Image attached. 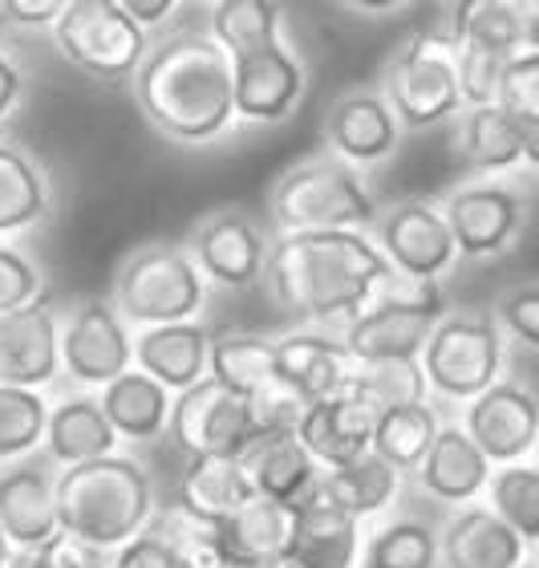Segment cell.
Returning <instances> with one entry per match:
<instances>
[{
  "label": "cell",
  "mask_w": 539,
  "mask_h": 568,
  "mask_svg": "<svg viewBox=\"0 0 539 568\" xmlns=\"http://www.w3.org/2000/svg\"><path fill=\"white\" fill-rule=\"evenodd\" d=\"M130 98L142 122L183 151H203L240 131L232 58L195 24H171L154 37L130 82Z\"/></svg>",
  "instance_id": "cell-1"
},
{
  "label": "cell",
  "mask_w": 539,
  "mask_h": 568,
  "mask_svg": "<svg viewBox=\"0 0 539 568\" xmlns=\"http://www.w3.org/2000/svg\"><path fill=\"white\" fill-rule=\"evenodd\" d=\"M394 276V264L377 240L362 227L333 232H288L272 236L264 264V293L272 305L301 325L345 329L362 313L382 284Z\"/></svg>",
  "instance_id": "cell-2"
},
{
  "label": "cell",
  "mask_w": 539,
  "mask_h": 568,
  "mask_svg": "<svg viewBox=\"0 0 539 568\" xmlns=\"http://www.w3.org/2000/svg\"><path fill=\"white\" fill-rule=\"evenodd\" d=\"M159 516L154 479L134 455H102V459L61 467L58 471V520L61 532L98 552H118Z\"/></svg>",
  "instance_id": "cell-3"
},
{
  "label": "cell",
  "mask_w": 539,
  "mask_h": 568,
  "mask_svg": "<svg viewBox=\"0 0 539 568\" xmlns=\"http://www.w3.org/2000/svg\"><path fill=\"white\" fill-rule=\"evenodd\" d=\"M382 212L374 183L362 166L345 163L333 151H317L284 166L268 187L272 236L288 232H333V227H362L369 232Z\"/></svg>",
  "instance_id": "cell-4"
},
{
  "label": "cell",
  "mask_w": 539,
  "mask_h": 568,
  "mask_svg": "<svg viewBox=\"0 0 539 568\" xmlns=\"http://www.w3.org/2000/svg\"><path fill=\"white\" fill-rule=\"evenodd\" d=\"M207 296H212V284L187 244H175V240H151L126 252L110 284V301L126 317L130 329L200 321Z\"/></svg>",
  "instance_id": "cell-5"
},
{
  "label": "cell",
  "mask_w": 539,
  "mask_h": 568,
  "mask_svg": "<svg viewBox=\"0 0 539 568\" xmlns=\"http://www.w3.org/2000/svg\"><path fill=\"white\" fill-rule=\"evenodd\" d=\"M382 90L398 110L406 134L450 126L467 110L458 82V45L446 29H418L382 65Z\"/></svg>",
  "instance_id": "cell-6"
},
{
  "label": "cell",
  "mask_w": 539,
  "mask_h": 568,
  "mask_svg": "<svg viewBox=\"0 0 539 568\" xmlns=\"http://www.w3.org/2000/svg\"><path fill=\"white\" fill-rule=\"evenodd\" d=\"M423 369L438 403L467 406L507 378V337L479 308H446L423 349Z\"/></svg>",
  "instance_id": "cell-7"
},
{
  "label": "cell",
  "mask_w": 539,
  "mask_h": 568,
  "mask_svg": "<svg viewBox=\"0 0 539 568\" xmlns=\"http://www.w3.org/2000/svg\"><path fill=\"white\" fill-rule=\"evenodd\" d=\"M49 41L58 49V58H65V65H73L82 78L110 90L118 85L130 90L154 37L118 0H98V4L73 0L53 24Z\"/></svg>",
  "instance_id": "cell-8"
},
{
  "label": "cell",
  "mask_w": 539,
  "mask_h": 568,
  "mask_svg": "<svg viewBox=\"0 0 539 568\" xmlns=\"http://www.w3.org/2000/svg\"><path fill=\"white\" fill-rule=\"evenodd\" d=\"M443 284L410 281L394 273L382 293L340 329L357 362H386V357H423L434 325L446 313Z\"/></svg>",
  "instance_id": "cell-9"
},
{
  "label": "cell",
  "mask_w": 539,
  "mask_h": 568,
  "mask_svg": "<svg viewBox=\"0 0 539 568\" xmlns=\"http://www.w3.org/2000/svg\"><path fill=\"white\" fill-rule=\"evenodd\" d=\"M443 215L455 232L458 256L475 264L504 261L531 224V191L511 175L467 179L443 195Z\"/></svg>",
  "instance_id": "cell-10"
},
{
  "label": "cell",
  "mask_w": 539,
  "mask_h": 568,
  "mask_svg": "<svg viewBox=\"0 0 539 568\" xmlns=\"http://www.w3.org/2000/svg\"><path fill=\"white\" fill-rule=\"evenodd\" d=\"M134 369V329L110 296H85L61 317V374L78 390H106Z\"/></svg>",
  "instance_id": "cell-11"
},
{
  "label": "cell",
  "mask_w": 539,
  "mask_h": 568,
  "mask_svg": "<svg viewBox=\"0 0 539 568\" xmlns=\"http://www.w3.org/2000/svg\"><path fill=\"white\" fill-rule=\"evenodd\" d=\"M369 236L377 240V248L386 252L394 273L410 276V281L443 284L462 261L455 232H450L443 215V203L423 200V195H410V200L382 207Z\"/></svg>",
  "instance_id": "cell-12"
},
{
  "label": "cell",
  "mask_w": 539,
  "mask_h": 568,
  "mask_svg": "<svg viewBox=\"0 0 539 568\" xmlns=\"http://www.w3.org/2000/svg\"><path fill=\"white\" fill-rule=\"evenodd\" d=\"M212 288L244 293L264 281L272 252V227H264L247 207H215L191 224L183 240Z\"/></svg>",
  "instance_id": "cell-13"
},
{
  "label": "cell",
  "mask_w": 539,
  "mask_h": 568,
  "mask_svg": "<svg viewBox=\"0 0 539 568\" xmlns=\"http://www.w3.org/2000/svg\"><path fill=\"white\" fill-rule=\"evenodd\" d=\"M166 435L183 455H244V447L260 435L252 398L227 390L207 374L203 382L175 394Z\"/></svg>",
  "instance_id": "cell-14"
},
{
  "label": "cell",
  "mask_w": 539,
  "mask_h": 568,
  "mask_svg": "<svg viewBox=\"0 0 539 568\" xmlns=\"http://www.w3.org/2000/svg\"><path fill=\"white\" fill-rule=\"evenodd\" d=\"M235 70V114L240 126H284L308 94V58L293 37L244 53L232 61Z\"/></svg>",
  "instance_id": "cell-15"
},
{
  "label": "cell",
  "mask_w": 539,
  "mask_h": 568,
  "mask_svg": "<svg viewBox=\"0 0 539 568\" xmlns=\"http://www.w3.org/2000/svg\"><path fill=\"white\" fill-rule=\"evenodd\" d=\"M321 139H325V151H333L337 159L374 171L398 154L406 126L382 85H353L328 102Z\"/></svg>",
  "instance_id": "cell-16"
},
{
  "label": "cell",
  "mask_w": 539,
  "mask_h": 568,
  "mask_svg": "<svg viewBox=\"0 0 539 568\" xmlns=\"http://www.w3.org/2000/svg\"><path fill=\"white\" fill-rule=\"evenodd\" d=\"M467 435L482 447V455L495 467L507 463H528L536 455L539 443V394L531 390L528 382L519 378H499L491 390H482L479 398H470L462 406Z\"/></svg>",
  "instance_id": "cell-17"
},
{
  "label": "cell",
  "mask_w": 539,
  "mask_h": 568,
  "mask_svg": "<svg viewBox=\"0 0 539 568\" xmlns=\"http://www.w3.org/2000/svg\"><path fill=\"white\" fill-rule=\"evenodd\" d=\"M53 467L58 463L41 450L0 467V528L12 540V548H41L61 536Z\"/></svg>",
  "instance_id": "cell-18"
},
{
  "label": "cell",
  "mask_w": 539,
  "mask_h": 568,
  "mask_svg": "<svg viewBox=\"0 0 539 568\" xmlns=\"http://www.w3.org/2000/svg\"><path fill=\"white\" fill-rule=\"evenodd\" d=\"M353 369H357V357L349 354L340 329L301 325L276 337V382L288 386L305 406L349 390Z\"/></svg>",
  "instance_id": "cell-19"
},
{
  "label": "cell",
  "mask_w": 539,
  "mask_h": 568,
  "mask_svg": "<svg viewBox=\"0 0 539 568\" xmlns=\"http://www.w3.org/2000/svg\"><path fill=\"white\" fill-rule=\"evenodd\" d=\"M61 378V313L45 296L0 317V386L45 390Z\"/></svg>",
  "instance_id": "cell-20"
},
{
  "label": "cell",
  "mask_w": 539,
  "mask_h": 568,
  "mask_svg": "<svg viewBox=\"0 0 539 568\" xmlns=\"http://www.w3.org/2000/svg\"><path fill=\"white\" fill-rule=\"evenodd\" d=\"M531 548L523 536L479 499L467 508H455L438 528V565L443 568H519Z\"/></svg>",
  "instance_id": "cell-21"
},
{
  "label": "cell",
  "mask_w": 539,
  "mask_h": 568,
  "mask_svg": "<svg viewBox=\"0 0 539 568\" xmlns=\"http://www.w3.org/2000/svg\"><path fill=\"white\" fill-rule=\"evenodd\" d=\"M491 475H495V463L467 435V426L443 423L430 455L414 471V479H418V491L426 499L446 504V508L455 511V508H467V504H479L487 496V487H491Z\"/></svg>",
  "instance_id": "cell-22"
},
{
  "label": "cell",
  "mask_w": 539,
  "mask_h": 568,
  "mask_svg": "<svg viewBox=\"0 0 539 568\" xmlns=\"http://www.w3.org/2000/svg\"><path fill=\"white\" fill-rule=\"evenodd\" d=\"M284 552L301 568H362V520L337 508L317 487L301 508H293V536Z\"/></svg>",
  "instance_id": "cell-23"
},
{
  "label": "cell",
  "mask_w": 539,
  "mask_h": 568,
  "mask_svg": "<svg viewBox=\"0 0 539 568\" xmlns=\"http://www.w3.org/2000/svg\"><path fill=\"white\" fill-rule=\"evenodd\" d=\"M240 463H244L247 475H252L256 496L276 499V504H284L288 511L301 508V504L317 491L321 471H325V467L313 459V450L301 443L296 430H260L244 447Z\"/></svg>",
  "instance_id": "cell-24"
},
{
  "label": "cell",
  "mask_w": 539,
  "mask_h": 568,
  "mask_svg": "<svg viewBox=\"0 0 539 568\" xmlns=\"http://www.w3.org/2000/svg\"><path fill=\"white\" fill-rule=\"evenodd\" d=\"M450 126H455V154L462 159V166H467L470 175L499 179V175H516L519 166H528L523 122L504 102L467 106Z\"/></svg>",
  "instance_id": "cell-25"
},
{
  "label": "cell",
  "mask_w": 539,
  "mask_h": 568,
  "mask_svg": "<svg viewBox=\"0 0 539 568\" xmlns=\"http://www.w3.org/2000/svg\"><path fill=\"white\" fill-rule=\"evenodd\" d=\"M212 337L215 333L203 321L134 329V366L163 382L171 394H179L212 374Z\"/></svg>",
  "instance_id": "cell-26"
},
{
  "label": "cell",
  "mask_w": 539,
  "mask_h": 568,
  "mask_svg": "<svg viewBox=\"0 0 539 568\" xmlns=\"http://www.w3.org/2000/svg\"><path fill=\"white\" fill-rule=\"evenodd\" d=\"M374 423L377 415L357 394L340 390L333 398L308 403L296 423V435L321 467H340V463H353L374 450Z\"/></svg>",
  "instance_id": "cell-27"
},
{
  "label": "cell",
  "mask_w": 539,
  "mask_h": 568,
  "mask_svg": "<svg viewBox=\"0 0 539 568\" xmlns=\"http://www.w3.org/2000/svg\"><path fill=\"white\" fill-rule=\"evenodd\" d=\"M53 179L24 142L0 134V240L24 236L53 215Z\"/></svg>",
  "instance_id": "cell-28"
},
{
  "label": "cell",
  "mask_w": 539,
  "mask_h": 568,
  "mask_svg": "<svg viewBox=\"0 0 539 568\" xmlns=\"http://www.w3.org/2000/svg\"><path fill=\"white\" fill-rule=\"evenodd\" d=\"M122 447L114 423H110L106 406L98 390H70L65 398L53 403L45 430V455L58 467H78V463L102 459Z\"/></svg>",
  "instance_id": "cell-29"
},
{
  "label": "cell",
  "mask_w": 539,
  "mask_h": 568,
  "mask_svg": "<svg viewBox=\"0 0 539 568\" xmlns=\"http://www.w3.org/2000/svg\"><path fill=\"white\" fill-rule=\"evenodd\" d=\"M247 499H256V487L235 455H191L179 475L175 504L203 524H223L244 508Z\"/></svg>",
  "instance_id": "cell-30"
},
{
  "label": "cell",
  "mask_w": 539,
  "mask_h": 568,
  "mask_svg": "<svg viewBox=\"0 0 539 568\" xmlns=\"http://www.w3.org/2000/svg\"><path fill=\"white\" fill-rule=\"evenodd\" d=\"M98 398H102V406H106V415H110V423H114L118 438L130 443V447H142V443L163 438L166 426H171L175 394L139 366L126 369L122 378L110 382L106 390H98Z\"/></svg>",
  "instance_id": "cell-31"
},
{
  "label": "cell",
  "mask_w": 539,
  "mask_h": 568,
  "mask_svg": "<svg viewBox=\"0 0 539 568\" xmlns=\"http://www.w3.org/2000/svg\"><path fill=\"white\" fill-rule=\"evenodd\" d=\"M223 540V552L232 557L235 568H264L268 560L284 557L288 536H293V511L276 499H247L244 508L215 524Z\"/></svg>",
  "instance_id": "cell-32"
},
{
  "label": "cell",
  "mask_w": 539,
  "mask_h": 568,
  "mask_svg": "<svg viewBox=\"0 0 539 568\" xmlns=\"http://www.w3.org/2000/svg\"><path fill=\"white\" fill-rule=\"evenodd\" d=\"M446 33L458 49L511 61L523 49V0H455Z\"/></svg>",
  "instance_id": "cell-33"
},
{
  "label": "cell",
  "mask_w": 539,
  "mask_h": 568,
  "mask_svg": "<svg viewBox=\"0 0 539 568\" xmlns=\"http://www.w3.org/2000/svg\"><path fill=\"white\" fill-rule=\"evenodd\" d=\"M321 491H325L337 508H345L357 520H369L377 511H386L394 499L401 496V471L394 463H386L377 450L362 455L340 467H325L321 471Z\"/></svg>",
  "instance_id": "cell-34"
},
{
  "label": "cell",
  "mask_w": 539,
  "mask_h": 568,
  "mask_svg": "<svg viewBox=\"0 0 539 568\" xmlns=\"http://www.w3.org/2000/svg\"><path fill=\"white\" fill-rule=\"evenodd\" d=\"M207 33L235 61L288 37V12H284V0H220L207 17Z\"/></svg>",
  "instance_id": "cell-35"
},
{
  "label": "cell",
  "mask_w": 539,
  "mask_h": 568,
  "mask_svg": "<svg viewBox=\"0 0 539 568\" xmlns=\"http://www.w3.org/2000/svg\"><path fill=\"white\" fill-rule=\"evenodd\" d=\"M212 378L227 390L256 398L276 382V337L264 333H215Z\"/></svg>",
  "instance_id": "cell-36"
},
{
  "label": "cell",
  "mask_w": 539,
  "mask_h": 568,
  "mask_svg": "<svg viewBox=\"0 0 539 568\" xmlns=\"http://www.w3.org/2000/svg\"><path fill=\"white\" fill-rule=\"evenodd\" d=\"M443 430V415L434 403H410L382 410L374 423V450L386 463H394L401 475H414L430 455L434 438Z\"/></svg>",
  "instance_id": "cell-37"
},
{
  "label": "cell",
  "mask_w": 539,
  "mask_h": 568,
  "mask_svg": "<svg viewBox=\"0 0 539 568\" xmlns=\"http://www.w3.org/2000/svg\"><path fill=\"white\" fill-rule=\"evenodd\" d=\"M349 390L362 398L374 415L394 406L430 403V378L423 369V357H386V362H357Z\"/></svg>",
  "instance_id": "cell-38"
},
{
  "label": "cell",
  "mask_w": 539,
  "mask_h": 568,
  "mask_svg": "<svg viewBox=\"0 0 539 568\" xmlns=\"http://www.w3.org/2000/svg\"><path fill=\"white\" fill-rule=\"evenodd\" d=\"M49 410H53V403L45 398V390L0 386V467L29 459L45 447Z\"/></svg>",
  "instance_id": "cell-39"
},
{
  "label": "cell",
  "mask_w": 539,
  "mask_h": 568,
  "mask_svg": "<svg viewBox=\"0 0 539 568\" xmlns=\"http://www.w3.org/2000/svg\"><path fill=\"white\" fill-rule=\"evenodd\" d=\"M362 568H443L438 565V532L423 520H389L365 536Z\"/></svg>",
  "instance_id": "cell-40"
},
{
  "label": "cell",
  "mask_w": 539,
  "mask_h": 568,
  "mask_svg": "<svg viewBox=\"0 0 539 568\" xmlns=\"http://www.w3.org/2000/svg\"><path fill=\"white\" fill-rule=\"evenodd\" d=\"M487 504L523 536V545L539 548V467L536 463H507V467H495L491 487H487Z\"/></svg>",
  "instance_id": "cell-41"
},
{
  "label": "cell",
  "mask_w": 539,
  "mask_h": 568,
  "mask_svg": "<svg viewBox=\"0 0 539 568\" xmlns=\"http://www.w3.org/2000/svg\"><path fill=\"white\" fill-rule=\"evenodd\" d=\"M491 317L499 321L507 345L539 354V281H516L491 301Z\"/></svg>",
  "instance_id": "cell-42"
},
{
  "label": "cell",
  "mask_w": 539,
  "mask_h": 568,
  "mask_svg": "<svg viewBox=\"0 0 539 568\" xmlns=\"http://www.w3.org/2000/svg\"><path fill=\"white\" fill-rule=\"evenodd\" d=\"M45 296V273L41 264L12 240H0V317L17 313V308L33 305Z\"/></svg>",
  "instance_id": "cell-43"
},
{
  "label": "cell",
  "mask_w": 539,
  "mask_h": 568,
  "mask_svg": "<svg viewBox=\"0 0 539 568\" xmlns=\"http://www.w3.org/2000/svg\"><path fill=\"white\" fill-rule=\"evenodd\" d=\"M499 102L519 122H539V49H519L516 58L507 61Z\"/></svg>",
  "instance_id": "cell-44"
},
{
  "label": "cell",
  "mask_w": 539,
  "mask_h": 568,
  "mask_svg": "<svg viewBox=\"0 0 539 568\" xmlns=\"http://www.w3.org/2000/svg\"><path fill=\"white\" fill-rule=\"evenodd\" d=\"M507 61L479 53V49H458V82H462V102L467 106H487L499 102V82H504Z\"/></svg>",
  "instance_id": "cell-45"
},
{
  "label": "cell",
  "mask_w": 539,
  "mask_h": 568,
  "mask_svg": "<svg viewBox=\"0 0 539 568\" xmlns=\"http://www.w3.org/2000/svg\"><path fill=\"white\" fill-rule=\"evenodd\" d=\"M70 4L73 0H0V29L24 37H37V33L49 37Z\"/></svg>",
  "instance_id": "cell-46"
},
{
  "label": "cell",
  "mask_w": 539,
  "mask_h": 568,
  "mask_svg": "<svg viewBox=\"0 0 539 568\" xmlns=\"http://www.w3.org/2000/svg\"><path fill=\"white\" fill-rule=\"evenodd\" d=\"M110 568H179V560L163 536L146 528L134 540H126L118 552H110Z\"/></svg>",
  "instance_id": "cell-47"
},
{
  "label": "cell",
  "mask_w": 539,
  "mask_h": 568,
  "mask_svg": "<svg viewBox=\"0 0 539 568\" xmlns=\"http://www.w3.org/2000/svg\"><path fill=\"white\" fill-rule=\"evenodd\" d=\"M29 85H33V78L24 70V61L17 58L9 45H0V131H4L12 114L24 106Z\"/></svg>",
  "instance_id": "cell-48"
},
{
  "label": "cell",
  "mask_w": 539,
  "mask_h": 568,
  "mask_svg": "<svg viewBox=\"0 0 539 568\" xmlns=\"http://www.w3.org/2000/svg\"><path fill=\"white\" fill-rule=\"evenodd\" d=\"M122 9L134 17V21L146 29L151 37H159V33H166L171 24H175V17H179V9L187 4V0H118Z\"/></svg>",
  "instance_id": "cell-49"
},
{
  "label": "cell",
  "mask_w": 539,
  "mask_h": 568,
  "mask_svg": "<svg viewBox=\"0 0 539 568\" xmlns=\"http://www.w3.org/2000/svg\"><path fill=\"white\" fill-rule=\"evenodd\" d=\"M333 9L349 12V17H362V21H386V17H398L414 4V0H328Z\"/></svg>",
  "instance_id": "cell-50"
},
{
  "label": "cell",
  "mask_w": 539,
  "mask_h": 568,
  "mask_svg": "<svg viewBox=\"0 0 539 568\" xmlns=\"http://www.w3.org/2000/svg\"><path fill=\"white\" fill-rule=\"evenodd\" d=\"M523 49H539V0H523Z\"/></svg>",
  "instance_id": "cell-51"
},
{
  "label": "cell",
  "mask_w": 539,
  "mask_h": 568,
  "mask_svg": "<svg viewBox=\"0 0 539 568\" xmlns=\"http://www.w3.org/2000/svg\"><path fill=\"white\" fill-rule=\"evenodd\" d=\"M523 151H528V166L539 175V122H523Z\"/></svg>",
  "instance_id": "cell-52"
},
{
  "label": "cell",
  "mask_w": 539,
  "mask_h": 568,
  "mask_svg": "<svg viewBox=\"0 0 539 568\" xmlns=\"http://www.w3.org/2000/svg\"><path fill=\"white\" fill-rule=\"evenodd\" d=\"M12 560V540L4 536V528H0V568H9Z\"/></svg>",
  "instance_id": "cell-53"
},
{
  "label": "cell",
  "mask_w": 539,
  "mask_h": 568,
  "mask_svg": "<svg viewBox=\"0 0 539 568\" xmlns=\"http://www.w3.org/2000/svg\"><path fill=\"white\" fill-rule=\"evenodd\" d=\"M264 568H301V565H296V560H293V557H288V552H284V557L268 560V565H264Z\"/></svg>",
  "instance_id": "cell-54"
},
{
  "label": "cell",
  "mask_w": 539,
  "mask_h": 568,
  "mask_svg": "<svg viewBox=\"0 0 539 568\" xmlns=\"http://www.w3.org/2000/svg\"><path fill=\"white\" fill-rule=\"evenodd\" d=\"M187 4H195V9H215L220 0H187Z\"/></svg>",
  "instance_id": "cell-55"
},
{
  "label": "cell",
  "mask_w": 539,
  "mask_h": 568,
  "mask_svg": "<svg viewBox=\"0 0 539 568\" xmlns=\"http://www.w3.org/2000/svg\"><path fill=\"white\" fill-rule=\"evenodd\" d=\"M519 568H539V560H531V557H528V560H523V565H519Z\"/></svg>",
  "instance_id": "cell-56"
},
{
  "label": "cell",
  "mask_w": 539,
  "mask_h": 568,
  "mask_svg": "<svg viewBox=\"0 0 539 568\" xmlns=\"http://www.w3.org/2000/svg\"><path fill=\"white\" fill-rule=\"evenodd\" d=\"M531 463H536V467H539V443H536V455H531Z\"/></svg>",
  "instance_id": "cell-57"
},
{
  "label": "cell",
  "mask_w": 539,
  "mask_h": 568,
  "mask_svg": "<svg viewBox=\"0 0 539 568\" xmlns=\"http://www.w3.org/2000/svg\"><path fill=\"white\" fill-rule=\"evenodd\" d=\"M82 4H98V0H82Z\"/></svg>",
  "instance_id": "cell-58"
},
{
  "label": "cell",
  "mask_w": 539,
  "mask_h": 568,
  "mask_svg": "<svg viewBox=\"0 0 539 568\" xmlns=\"http://www.w3.org/2000/svg\"><path fill=\"white\" fill-rule=\"evenodd\" d=\"M443 4H455V0H443Z\"/></svg>",
  "instance_id": "cell-59"
}]
</instances>
